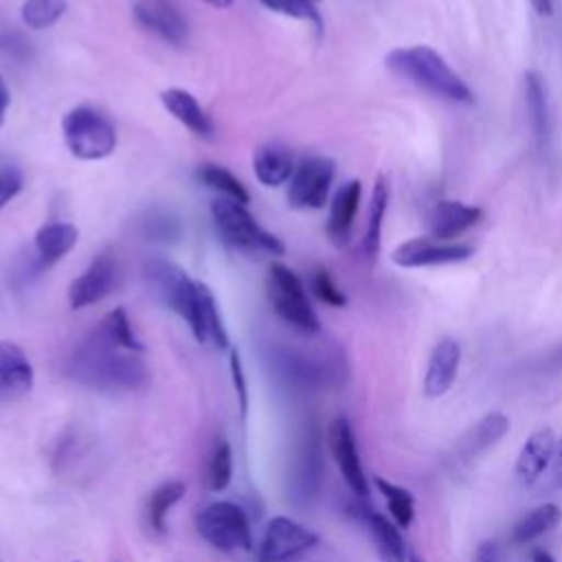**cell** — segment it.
Here are the masks:
<instances>
[{
  "label": "cell",
  "mask_w": 562,
  "mask_h": 562,
  "mask_svg": "<svg viewBox=\"0 0 562 562\" xmlns=\"http://www.w3.org/2000/svg\"><path fill=\"white\" fill-rule=\"evenodd\" d=\"M143 274L151 292L182 321H187L198 342H209L215 349H228V334L209 285L191 279L178 263L162 257L147 259Z\"/></svg>",
  "instance_id": "1"
},
{
  "label": "cell",
  "mask_w": 562,
  "mask_h": 562,
  "mask_svg": "<svg viewBox=\"0 0 562 562\" xmlns=\"http://www.w3.org/2000/svg\"><path fill=\"white\" fill-rule=\"evenodd\" d=\"M68 373L99 391H136L149 380L138 353L110 342L99 329L77 345L68 360Z\"/></svg>",
  "instance_id": "2"
},
{
  "label": "cell",
  "mask_w": 562,
  "mask_h": 562,
  "mask_svg": "<svg viewBox=\"0 0 562 562\" xmlns=\"http://www.w3.org/2000/svg\"><path fill=\"white\" fill-rule=\"evenodd\" d=\"M384 64L397 77L411 81L413 86L426 90L428 94L450 101V103H474V94L470 86L448 66V61L430 46L415 44L393 48Z\"/></svg>",
  "instance_id": "3"
},
{
  "label": "cell",
  "mask_w": 562,
  "mask_h": 562,
  "mask_svg": "<svg viewBox=\"0 0 562 562\" xmlns=\"http://www.w3.org/2000/svg\"><path fill=\"white\" fill-rule=\"evenodd\" d=\"M211 215L220 237L228 246L252 255L266 252L272 257H281L285 252L283 241L270 231H266L246 209V204H239L231 198H217L211 204Z\"/></svg>",
  "instance_id": "4"
},
{
  "label": "cell",
  "mask_w": 562,
  "mask_h": 562,
  "mask_svg": "<svg viewBox=\"0 0 562 562\" xmlns=\"http://www.w3.org/2000/svg\"><path fill=\"white\" fill-rule=\"evenodd\" d=\"M266 294L272 310L290 327L307 336L321 331V321L307 299L305 285L292 268L283 263H272L266 279Z\"/></svg>",
  "instance_id": "5"
},
{
  "label": "cell",
  "mask_w": 562,
  "mask_h": 562,
  "mask_svg": "<svg viewBox=\"0 0 562 562\" xmlns=\"http://www.w3.org/2000/svg\"><path fill=\"white\" fill-rule=\"evenodd\" d=\"M61 134L68 151L79 160H101L116 149L112 121L90 105L72 108L61 121Z\"/></svg>",
  "instance_id": "6"
},
{
  "label": "cell",
  "mask_w": 562,
  "mask_h": 562,
  "mask_svg": "<svg viewBox=\"0 0 562 562\" xmlns=\"http://www.w3.org/2000/svg\"><path fill=\"white\" fill-rule=\"evenodd\" d=\"M198 533L220 551L250 549V525L246 514L228 501H215L195 516Z\"/></svg>",
  "instance_id": "7"
},
{
  "label": "cell",
  "mask_w": 562,
  "mask_h": 562,
  "mask_svg": "<svg viewBox=\"0 0 562 562\" xmlns=\"http://www.w3.org/2000/svg\"><path fill=\"white\" fill-rule=\"evenodd\" d=\"M336 176V162L327 156L303 158L290 178L288 202L294 209H323Z\"/></svg>",
  "instance_id": "8"
},
{
  "label": "cell",
  "mask_w": 562,
  "mask_h": 562,
  "mask_svg": "<svg viewBox=\"0 0 562 562\" xmlns=\"http://www.w3.org/2000/svg\"><path fill=\"white\" fill-rule=\"evenodd\" d=\"M316 542L318 536L305 525L288 516H274L263 529L257 562H290L316 547Z\"/></svg>",
  "instance_id": "9"
},
{
  "label": "cell",
  "mask_w": 562,
  "mask_h": 562,
  "mask_svg": "<svg viewBox=\"0 0 562 562\" xmlns=\"http://www.w3.org/2000/svg\"><path fill=\"white\" fill-rule=\"evenodd\" d=\"M121 283V268L112 252H99L88 268L68 285V303L72 310H83L112 294Z\"/></svg>",
  "instance_id": "10"
},
{
  "label": "cell",
  "mask_w": 562,
  "mask_h": 562,
  "mask_svg": "<svg viewBox=\"0 0 562 562\" xmlns=\"http://www.w3.org/2000/svg\"><path fill=\"white\" fill-rule=\"evenodd\" d=\"M474 248L463 241H441L435 237H413L391 252V261L400 268H430L465 261Z\"/></svg>",
  "instance_id": "11"
},
{
  "label": "cell",
  "mask_w": 562,
  "mask_h": 562,
  "mask_svg": "<svg viewBox=\"0 0 562 562\" xmlns=\"http://www.w3.org/2000/svg\"><path fill=\"white\" fill-rule=\"evenodd\" d=\"M327 437H329L331 457H334L342 479L347 481L351 492L364 496L369 492V483H367V474L360 463V454H358L353 430H351L349 422L345 417H336L329 426Z\"/></svg>",
  "instance_id": "12"
},
{
  "label": "cell",
  "mask_w": 562,
  "mask_h": 562,
  "mask_svg": "<svg viewBox=\"0 0 562 562\" xmlns=\"http://www.w3.org/2000/svg\"><path fill=\"white\" fill-rule=\"evenodd\" d=\"M461 362V345L452 336H443L430 351L426 373H424V395L426 397H441L450 391L457 380Z\"/></svg>",
  "instance_id": "13"
},
{
  "label": "cell",
  "mask_w": 562,
  "mask_h": 562,
  "mask_svg": "<svg viewBox=\"0 0 562 562\" xmlns=\"http://www.w3.org/2000/svg\"><path fill=\"white\" fill-rule=\"evenodd\" d=\"M33 364L13 340H0V402H11L33 389Z\"/></svg>",
  "instance_id": "14"
},
{
  "label": "cell",
  "mask_w": 562,
  "mask_h": 562,
  "mask_svg": "<svg viewBox=\"0 0 562 562\" xmlns=\"http://www.w3.org/2000/svg\"><path fill=\"white\" fill-rule=\"evenodd\" d=\"M134 18L169 44L180 46L187 42V20L169 0H138L134 4Z\"/></svg>",
  "instance_id": "15"
},
{
  "label": "cell",
  "mask_w": 562,
  "mask_h": 562,
  "mask_svg": "<svg viewBox=\"0 0 562 562\" xmlns=\"http://www.w3.org/2000/svg\"><path fill=\"white\" fill-rule=\"evenodd\" d=\"M483 217V211L472 204H463L459 200H439L430 209L428 228L430 237L441 241H454V237L463 235Z\"/></svg>",
  "instance_id": "16"
},
{
  "label": "cell",
  "mask_w": 562,
  "mask_h": 562,
  "mask_svg": "<svg viewBox=\"0 0 562 562\" xmlns=\"http://www.w3.org/2000/svg\"><path fill=\"white\" fill-rule=\"evenodd\" d=\"M362 184L360 180H347L338 187L329 202V217H327V237L334 246L342 248L349 244L353 220L360 206Z\"/></svg>",
  "instance_id": "17"
},
{
  "label": "cell",
  "mask_w": 562,
  "mask_h": 562,
  "mask_svg": "<svg viewBox=\"0 0 562 562\" xmlns=\"http://www.w3.org/2000/svg\"><path fill=\"white\" fill-rule=\"evenodd\" d=\"M509 430V417L505 413H487L483 415L474 426H470L463 437L457 441L454 448V461L457 463H470L481 452H485L490 446L501 441Z\"/></svg>",
  "instance_id": "18"
},
{
  "label": "cell",
  "mask_w": 562,
  "mask_h": 562,
  "mask_svg": "<svg viewBox=\"0 0 562 562\" xmlns=\"http://www.w3.org/2000/svg\"><path fill=\"white\" fill-rule=\"evenodd\" d=\"M555 446L558 439L551 428H538L527 437L516 459V476L522 485H531L542 476L547 465L553 461Z\"/></svg>",
  "instance_id": "19"
},
{
  "label": "cell",
  "mask_w": 562,
  "mask_h": 562,
  "mask_svg": "<svg viewBox=\"0 0 562 562\" xmlns=\"http://www.w3.org/2000/svg\"><path fill=\"white\" fill-rule=\"evenodd\" d=\"M160 103L178 123H182L195 136H202V138L213 136L215 127L211 116L204 112V108L198 103V99L189 90L167 88L160 92Z\"/></svg>",
  "instance_id": "20"
},
{
  "label": "cell",
  "mask_w": 562,
  "mask_h": 562,
  "mask_svg": "<svg viewBox=\"0 0 562 562\" xmlns=\"http://www.w3.org/2000/svg\"><path fill=\"white\" fill-rule=\"evenodd\" d=\"M360 518L369 527L382 562H411L413 549H408L395 522L367 507H360Z\"/></svg>",
  "instance_id": "21"
},
{
  "label": "cell",
  "mask_w": 562,
  "mask_h": 562,
  "mask_svg": "<svg viewBox=\"0 0 562 562\" xmlns=\"http://www.w3.org/2000/svg\"><path fill=\"white\" fill-rule=\"evenodd\" d=\"M525 105L529 112V123H531L536 147L540 151H547L549 138H551L549 99H547V86L536 70L525 72Z\"/></svg>",
  "instance_id": "22"
},
{
  "label": "cell",
  "mask_w": 562,
  "mask_h": 562,
  "mask_svg": "<svg viewBox=\"0 0 562 562\" xmlns=\"http://www.w3.org/2000/svg\"><path fill=\"white\" fill-rule=\"evenodd\" d=\"M252 169L263 187H281L294 173L292 151L281 143H266L255 151Z\"/></svg>",
  "instance_id": "23"
},
{
  "label": "cell",
  "mask_w": 562,
  "mask_h": 562,
  "mask_svg": "<svg viewBox=\"0 0 562 562\" xmlns=\"http://www.w3.org/2000/svg\"><path fill=\"white\" fill-rule=\"evenodd\" d=\"M79 239V231L70 222H48L35 233V252L40 266H53L64 255H68Z\"/></svg>",
  "instance_id": "24"
},
{
  "label": "cell",
  "mask_w": 562,
  "mask_h": 562,
  "mask_svg": "<svg viewBox=\"0 0 562 562\" xmlns=\"http://www.w3.org/2000/svg\"><path fill=\"white\" fill-rule=\"evenodd\" d=\"M386 206H389V182L384 176H378L373 191H371L369 211H367V228H364V237H362V252L369 261H373L380 252Z\"/></svg>",
  "instance_id": "25"
},
{
  "label": "cell",
  "mask_w": 562,
  "mask_h": 562,
  "mask_svg": "<svg viewBox=\"0 0 562 562\" xmlns=\"http://www.w3.org/2000/svg\"><path fill=\"white\" fill-rule=\"evenodd\" d=\"M562 520V509L555 503H544L536 509H531L529 514H525L509 533V542L512 544H529L533 540H538L540 536H544L547 531H551L553 527H558V522Z\"/></svg>",
  "instance_id": "26"
},
{
  "label": "cell",
  "mask_w": 562,
  "mask_h": 562,
  "mask_svg": "<svg viewBox=\"0 0 562 562\" xmlns=\"http://www.w3.org/2000/svg\"><path fill=\"white\" fill-rule=\"evenodd\" d=\"M321 481V446H318V435L310 432L301 446L299 454V465L294 474V485L296 494L310 496L316 492Z\"/></svg>",
  "instance_id": "27"
},
{
  "label": "cell",
  "mask_w": 562,
  "mask_h": 562,
  "mask_svg": "<svg viewBox=\"0 0 562 562\" xmlns=\"http://www.w3.org/2000/svg\"><path fill=\"white\" fill-rule=\"evenodd\" d=\"M138 233L147 241L156 244H171L182 235V224L180 220L165 209H149L140 220H138Z\"/></svg>",
  "instance_id": "28"
},
{
  "label": "cell",
  "mask_w": 562,
  "mask_h": 562,
  "mask_svg": "<svg viewBox=\"0 0 562 562\" xmlns=\"http://www.w3.org/2000/svg\"><path fill=\"white\" fill-rule=\"evenodd\" d=\"M97 329L110 342H114V345H119V347H123L127 351H134V353L145 351V345L136 336V331L132 327V321H130V316H127V312L123 307H114L112 312H108Z\"/></svg>",
  "instance_id": "29"
},
{
  "label": "cell",
  "mask_w": 562,
  "mask_h": 562,
  "mask_svg": "<svg viewBox=\"0 0 562 562\" xmlns=\"http://www.w3.org/2000/svg\"><path fill=\"white\" fill-rule=\"evenodd\" d=\"M198 180H200L204 187H209V189H213V191L222 193L224 198H231V200H235V202H239V204H248V202H250V195H248L246 187L241 184V180H237V178H235L226 167H222V165H215V162L202 165V167L198 169Z\"/></svg>",
  "instance_id": "30"
},
{
  "label": "cell",
  "mask_w": 562,
  "mask_h": 562,
  "mask_svg": "<svg viewBox=\"0 0 562 562\" xmlns=\"http://www.w3.org/2000/svg\"><path fill=\"white\" fill-rule=\"evenodd\" d=\"M184 496L182 481H167L158 485L147 501V522L154 531H165V520L169 509Z\"/></svg>",
  "instance_id": "31"
},
{
  "label": "cell",
  "mask_w": 562,
  "mask_h": 562,
  "mask_svg": "<svg viewBox=\"0 0 562 562\" xmlns=\"http://www.w3.org/2000/svg\"><path fill=\"white\" fill-rule=\"evenodd\" d=\"M375 485H378V490L382 492V496H384V501L389 505L393 522L397 527L406 529L413 522V518H415V501H413L411 492L400 487V485H395V483H391V481H384L380 476H375Z\"/></svg>",
  "instance_id": "32"
},
{
  "label": "cell",
  "mask_w": 562,
  "mask_h": 562,
  "mask_svg": "<svg viewBox=\"0 0 562 562\" xmlns=\"http://www.w3.org/2000/svg\"><path fill=\"white\" fill-rule=\"evenodd\" d=\"M66 9H68L66 0H24L20 15H22V22L31 29H48L57 20H61Z\"/></svg>",
  "instance_id": "33"
},
{
  "label": "cell",
  "mask_w": 562,
  "mask_h": 562,
  "mask_svg": "<svg viewBox=\"0 0 562 562\" xmlns=\"http://www.w3.org/2000/svg\"><path fill=\"white\" fill-rule=\"evenodd\" d=\"M266 9L288 15V18H296V20H305L310 24H314V29L321 33L323 31V18L318 11V2L321 0H259Z\"/></svg>",
  "instance_id": "34"
},
{
  "label": "cell",
  "mask_w": 562,
  "mask_h": 562,
  "mask_svg": "<svg viewBox=\"0 0 562 562\" xmlns=\"http://www.w3.org/2000/svg\"><path fill=\"white\" fill-rule=\"evenodd\" d=\"M233 476V452L226 441H217L211 452L209 468H206V485L213 492H222Z\"/></svg>",
  "instance_id": "35"
},
{
  "label": "cell",
  "mask_w": 562,
  "mask_h": 562,
  "mask_svg": "<svg viewBox=\"0 0 562 562\" xmlns=\"http://www.w3.org/2000/svg\"><path fill=\"white\" fill-rule=\"evenodd\" d=\"M310 285H312V292L316 294L318 301H323L325 305H331V307H345L347 305V296L345 292L336 285L334 277L329 274L327 268L318 266L312 270V277H310Z\"/></svg>",
  "instance_id": "36"
},
{
  "label": "cell",
  "mask_w": 562,
  "mask_h": 562,
  "mask_svg": "<svg viewBox=\"0 0 562 562\" xmlns=\"http://www.w3.org/2000/svg\"><path fill=\"white\" fill-rule=\"evenodd\" d=\"M24 187V176L18 167H2L0 169V209H4Z\"/></svg>",
  "instance_id": "37"
},
{
  "label": "cell",
  "mask_w": 562,
  "mask_h": 562,
  "mask_svg": "<svg viewBox=\"0 0 562 562\" xmlns=\"http://www.w3.org/2000/svg\"><path fill=\"white\" fill-rule=\"evenodd\" d=\"M231 378H233V386L237 393V402H239V411L241 415L248 413V384H246V375H244V367H241V356L237 349L231 351Z\"/></svg>",
  "instance_id": "38"
},
{
  "label": "cell",
  "mask_w": 562,
  "mask_h": 562,
  "mask_svg": "<svg viewBox=\"0 0 562 562\" xmlns=\"http://www.w3.org/2000/svg\"><path fill=\"white\" fill-rule=\"evenodd\" d=\"M474 562H501V553H498L496 542H492V540L481 542L479 549H476Z\"/></svg>",
  "instance_id": "39"
},
{
  "label": "cell",
  "mask_w": 562,
  "mask_h": 562,
  "mask_svg": "<svg viewBox=\"0 0 562 562\" xmlns=\"http://www.w3.org/2000/svg\"><path fill=\"white\" fill-rule=\"evenodd\" d=\"M553 481L558 487H562V439H558L555 454H553Z\"/></svg>",
  "instance_id": "40"
},
{
  "label": "cell",
  "mask_w": 562,
  "mask_h": 562,
  "mask_svg": "<svg viewBox=\"0 0 562 562\" xmlns=\"http://www.w3.org/2000/svg\"><path fill=\"white\" fill-rule=\"evenodd\" d=\"M9 103H11V94H9V88L0 75V125L4 123V116H7V110H9Z\"/></svg>",
  "instance_id": "41"
},
{
  "label": "cell",
  "mask_w": 562,
  "mask_h": 562,
  "mask_svg": "<svg viewBox=\"0 0 562 562\" xmlns=\"http://www.w3.org/2000/svg\"><path fill=\"white\" fill-rule=\"evenodd\" d=\"M531 4L540 15H549L553 9V0H531Z\"/></svg>",
  "instance_id": "42"
},
{
  "label": "cell",
  "mask_w": 562,
  "mask_h": 562,
  "mask_svg": "<svg viewBox=\"0 0 562 562\" xmlns=\"http://www.w3.org/2000/svg\"><path fill=\"white\" fill-rule=\"evenodd\" d=\"M531 562H555V560H553V555H551L549 551H544V549H533V551H531Z\"/></svg>",
  "instance_id": "43"
},
{
  "label": "cell",
  "mask_w": 562,
  "mask_h": 562,
  "mask_svg": "<svg viewBox=\"0 0 562 562\" xmlns=\"http://www.w3.org/2000/svg\"><path fill=\"white\" fill-rule=\"evenodd\" d=\"M206 4H211V7H217V9H226V7H231L235 0H204Z\"/></svg>",
  "instance_id": "44"
}]
</instances>
